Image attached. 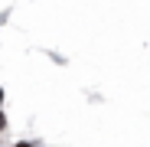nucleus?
<instances>
[{"instance_id":"3","label":"nucleus","mask_w":150,"mask_h":147,"mask_svg":"<svg viewBox=\"0 0 150 147\" xmlns=\"http://www.w3.org/2000/svg\"><path fill=\"white\" fill-rule=\"evenodd\" d=\"M0 102H4V88H0Z\"/></svg>"},{"instance_id":"2","label":"nucleus","mask_w":150,"mask_h":147,"mask_svg":"<svg viewBox=\"0 0 150 147\" xmlns=\"http://www.w3.org/2000/svg\"><path fill=\"white\" fill-rule=\"evenodd\" d=\"M13 147H36L33 141H20V144H13Z\"/></svg>"},{"instance_id":"1","label":"nucleus","mask_w":150,"mask_h":147,"mask_svg":"<svg viewBox=\"0 0 150 147\" xmlns=\"http://www.w3.org/2000/svg\"><path fill=\"white\" fill-rule=\"evenodd\" d=\"M0 131H7V114L0 111Z\"/></svg>"}]
</instances>
